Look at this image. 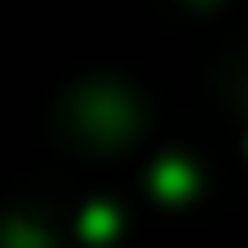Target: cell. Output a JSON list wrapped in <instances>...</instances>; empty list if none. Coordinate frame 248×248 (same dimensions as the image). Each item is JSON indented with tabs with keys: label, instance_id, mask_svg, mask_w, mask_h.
<instances>
[{
	"label": "cell",
	"instance_id": "6da1fadb",
	"mask_svg": "<svg viewBox=\"0 0 248 248\" xmlns=\"http://www.w3.org/2000/svg\"><path fill=\"white\" fill-rule=\"evenodd\" d=\"M152 184H156V193L161 198H170V202H179V198H188L193 193V170H188V161H161L156 166V175H152Z\"/></svg>",
	"mask_w": 248,
	"mask_h": 248
},
{
	"label": "cell",
	"instance_id": "7a4b0ae2",
	"mask_svg": "<svg viewBox=\"0 0 248 248\" xmlns=\"http://www.w3.org/2000/svg\"><path fill=\"white\" fill-rule=\"evenodd\" d=\"M115 230H120V216L110 212L106 202L88 207V216H83V234H88V239H110Z\"/></svg>",
	"mask_w": 248,
	"mask_h": 248
}]
</instances>
